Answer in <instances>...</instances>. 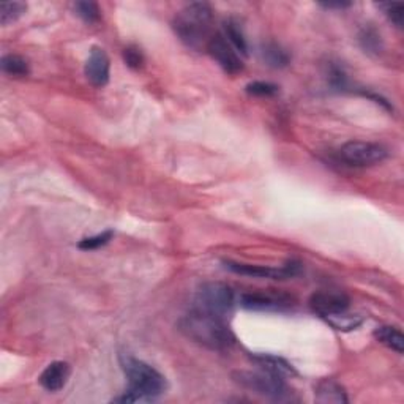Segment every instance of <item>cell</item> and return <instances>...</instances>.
Here are the masks:
<instances>
[{"mask_svg": "<svg viewBox=\"0 0 404 404\" xmlns=\"http://www.w3.org/2000/svg\"><path fill=\"white\" fill-rule=\"evenodd\" d=\"M179 332L210 351H227L235 345L232 330L223 318L193 309L177 322Z\"/></svg>", "mask_w": 404, "mask_h": 404, "instance_id": "1", "label": "cell"}, {"mask_svg": "<svg viewBox=\"0 0 404 404\" xmlns=\"http://www.w3.org/2000/svg\"><path fill=\"white\" fill-rule=\"evenodd\" d=\"M120 365L130 382V388L122 396H117L112 401L116 403H136L152 401L165 393L166 379L157 369L131 355L120 357Z\"/></svg>", "mask_w": 404, "mask_h": 404, "instance_id": "2", "label": "cell"}, {"mask_svg": "<svg viewBox=\"0 0 404 404\" xmlns=\"http://www.w3.org/2000/svg\"><path fill=\"white\" fill-rule=\"evenodd\" d=\"M212 25V8L204 2H193L182 8L174 18L172 29L186 46L199 49L207 46Z\"/></svg>", "mask_w": 404, "mask_h": 404, "instance_id": "3", "label": "cell"}, {"mask_svg": "<svg viewBox=\"0 0 404 404\" xmlns=\"http://www.w3.org/2000/svg\"><path fill=\"white\" fill-rule=\"evenodd\" d=\"M232 379L250 392L273 401L287 400L289 388L283 376L262 368L261 372H235Z\"/></svg>", "mask_w": 404, "mask_h": 404, "instance_id": "4", "label": "cell"}, {"mask_svg": "<svg viewBox=\"0 0 404 404\" xmlns=\"http://www.w3.org/2000/svg\"><path fill=\"white\" fill-rule=\"evenodd\" d=\"M234 302L235 295L231 287L225 285V283L212 281L206 283V285H202L198 289L196 299H194V303H196L194 309L225 319L231 313Z\"/></svg>", "mask_w": 404, "mask_h": 404, "instance_id": "5", "label": "cell"}, {"mask_svg": "<svg viewBox=\"0 0 404 404\" xmlns=\"http://www.w3.org/2000/svg\"><path fill=\"white\" fill-rule=\"evenodd\" d=\"M387 149L381 144L367 141H349L340 149V157L351 166H374L387 158Z\"/></svg>", "mask_w": 404, "mask_h": 404, "instance_id": "6", "label": "cell"}, {"mask_svg": "<svg viewBox=\"0 0 404 404\" xmlns=\"http://www.w3.org/2000/svg\"><path fill=\"white\" fill-rule=\"evenodd\" d=\"M225 267L234 273L245 275V277L253 278H266V280H289L299 275L300 264L295 261L287 262L281 267H268V266H253V264H242V262L225 261Z\"/></svg>", "mask_w": 404, "mask_h": 404, "instance_id": "7", "label": "cell"}, {"mask_svg": "<svg viewBox=\"0 0 404 404\" xmlns=\"http://www.w3.org/2000/svg\"><path fill=\"white\" fill-rule=\"evenodd\" d=\"M206 49L210 54L215 62L226 73H229V75H237V73L244 70V64H242L239 52L232 48L231 43H229L221 33L210 37Z\"/></svg>", "mask_w": 404, "mask_h": 404, "instance_id": "8", "label": "cell"}, {"mask_svg": "<svg viewBox=\"0 0 404 404\" xmlns=\"http://www.w3.org/2000/svg\"><path fill=\"white\" fill-rule=\"evenodd\" d=\"M349 305L351 300L347 295L338 291H321L313 294L309 299V307L313 311L327 321L347 313Z\"/></svg>", "mask_w": 404, "mask_h": 404, "instance_id": "9", "label": "cell"}, {"mask_svg": "<svg viewBox=\"0 0 404 404\" xmlns=\"http://www.w3.org/2000/svg\"><path fill=\"white\" fill-rule=\"evenodd\" d=\"M239 303L250 311H283L292 305V299L283 294L246 292L240 295Z\"/></svg>", "mask_w": 404, "mask_h": 404, "instance_id": "10", "label": "cell"}, {"mask_svg": "<svg viewBox=\"0 0 404 404\" xmlns=\"http://www.w3.org/2000/svg\"><path fill=\"white\" fill-rule=\"evenodd\" d=\"M85 78L89 83L95 87H105L109 83V71H111V62L107 54L101 48H92L89 59H87L85 66Z\"/></svg>", "mask_w": 404, "mask_h": 404, "instance_id": "11", "label": "cell"}, {"mask_svg": "<svg viewBox=\"0 0 404 404\" xmlns=\"http://www.w3.org/2000/svg\"><path fill=\"white\" fill-rule=\"evenodd\" d=\"M70 373L71 369L66 362H52L40 374V386L48 392H59L69 382Z\"/></svg>", "mask_w": 404, "mask_h": 404, "instance_id": "12", "label": "cell"}, {"mask_svg": "<svg viewBox=\"0 0 404 404\" xmlns=\"http://www.w3.org/2000/svg\"><path fill=\"white\" fill-rule=\"evenodd\" d=\"M314 398L318 403H326V404L327 403L345 404L349 401L346 390L333 379L321 381L318 386L314 387Z\"/></svg>", "mask_w": 404, "mask_h": 404, "instance_id": "13", "label": "cell"}, {"mask_svg": "<svg viewBox=\"0 0 404 404\" xmlns=\"http://www.w3.org/2000/svg\"><path fill=\"white\" fill-rule=\"evenodd\" d=\"M261 57L272 69H285L291 62V57L286 49H283L278 43L267 42L261 46Z\"/></svg>", "mask_w": 404, "mask_h": 404, "instance_id": "14", "label": "cell"}, {"mask_svg": "<svg viewBox=\"0 0 404 404\" xmlns=\"http://www.w3.org/2000/svg\"><path fill=\"white\" fill-rule=\"evenodd\" d=\"M374 338L378 340L381 345L387 346L392 351L403 354L404 352V336L400 328L392 326H382L374 330Z\"/></svg>", "mask_w": 404, "mask_h": 404, "instance_id": "15", "label": "cell"}, {"mask_svg": "<svg viewBox=\"0 0 404 404\" xmlns=\"http://www.w3.org/2000/svg\"><path fill=\"white\" fill-rule=\"evenodd\" d=\"M223 30H225V38L231 43L232 48L239 54H242V56H246L248 44L244 32L240 29V24L237 21H234V19H227L223 24Z\"/></svg>", "mask_w": 404, "mask_h": 404, "instance_id": "16", "label": "cell"}, {"mask_svg": "<svg viewBox=\"0 0 404 404\" xmlns=\"http://www.w3.org/2000/svg\"><path fill=\"white\" fill-rule=\"evenodd\" d=\"M253 360L258 362L261 368H266V369H268V372L277 373V374L283 376V378H286V376H291L295 373L294 368L289 365L286 360L280 359V357L261 354V355H253Z\"/></svg>", "mask_w": 404, "mask_h": 404, "instance_id": "17", "label": "cell"}, {"mask_svg": "<svg viewBox=\"0 0 404 404\" xmlns=\"http://www.w3.org/2000/svg\"><path fill=\"white\" fill-rule=\"evenodd\" d=\"M2 70L4 73L10 76H16V78H23L29 75V65H27L25 60L23 57L16 56V54H6V56L2 57Z\"/></svg>", "mask_w": 404, "mask_h": 404, "instance_id": "18", "label": "cell"}, {"mask_svg": "<svg viewBox=\"0 0 404 404\" xmlns=\"http://www.w3.org/2000/svg\"><path fill=\"white\" fill-rule=\"evenodd\" d=\"M27 10L23 2H4L0 5V24L8 25L21 18Z\"/></svg>", "mask_w": 404, "mask_h": 404, "instance_id": "19", "label": "cell"}, {"mask_svg": "<svg viewBox=\"0 0 404 404\" xmlns=\"http://www.w3.org/2000/svg\"><path fill=\"white\" fill-rule=\"evenodd\" d=\"M360 44L365 52H374L378 54L382 49V40L381 35L372 27H365L360 33Z\"/></svg>", "mask_w": 404, "mask_h": 404, "instance_id": "20", "label": "cell"}, {"mask_svg": "<svg viewBox=\"0 0 404 404\" xmlns=\"http://www.w3.org/2000/svg\"><path fill=\"white\" fill-rule=\"evenodd\" d=\"M75 11H76V15L83 19V21L89 23V24L98 23L101 18L100 6L95 2H76Z\"/></svg>", "mask_w": 404, "mask_h": 404, "instance_id": "21", "label": "cell"}, {"mask_svg": "<svg viewBox=\"0 0 404 404\" xmlns=\"http://www.w3.org/2000/svg\"><path fill=\"white\" fill-rule=\"evenodd\" d=\"M112 237H114L112 231H105V232H101V234L92 235V237L83 239V240H81L79 244H78V248H81V250H85V251L97 250V248L105 246L106 244H109Z\"/></svg>", "mask_w": 404, "mask_h": 404, "instance_id": "22", "label": "cell"}, {"mask_svg": "<svg viewBox=\"0 0 404 404\" xmlns=\"http://www.w3.org/2000/svg\"><path fill=\"white\" fill-rule=\"evenodd\" d=\"M378 6L384 13H386V16L396 27H403V23H404V5L403 4L387 2V4H379Z\"/></svg>", "mask_w": 404, "mask_h": 404, "instance_id": "23", "label": "cell"}, {"mask_svg": "<svg viewBox=\"0 0 404 404\" xmlns=\"http://www.w3.org/2000/svg\"><path fill=\"white\" fill-rule=\"evenodd\" d=\"M246 92L254 97H273L278 93V85L264 81H254L246 85Z\"/></svg>", "mask_w": 404, "mask_h": 404, "instance_id": "24", "label": "cell"}, {"mask_svg": "<svg viewBox=\"0 0 404 404\" xmlns=\"http://www.w3.org/2000/svg\"><path fill=\"white\" fill-rule=\"evenodd\" d=\"M124 59H125L126 65L130 66V69H134V70L141 69V66H143V64H144L143 54H141L139 49H134V48H126L124 51Z\"/></svg>", "mask_w": 404, "mask_h": 404, "instance_id": "25", "label": "cell"}, {"mask_svg": "<svg viewBox=\"0 0 404 404\" xmlns=\"http://www.w3.org/2000/svg\"><path fill=\"white\" fill-rule=\"evenodd\" d=\"M352 4H349V2H327V4H321V6H324V8H328V10H332V8H338V10H343V8H349Z\"/></svg>", "mask_w": 404, "mask_h": 404, "instance_id": "26", "label": "cell"}]
</instances>
